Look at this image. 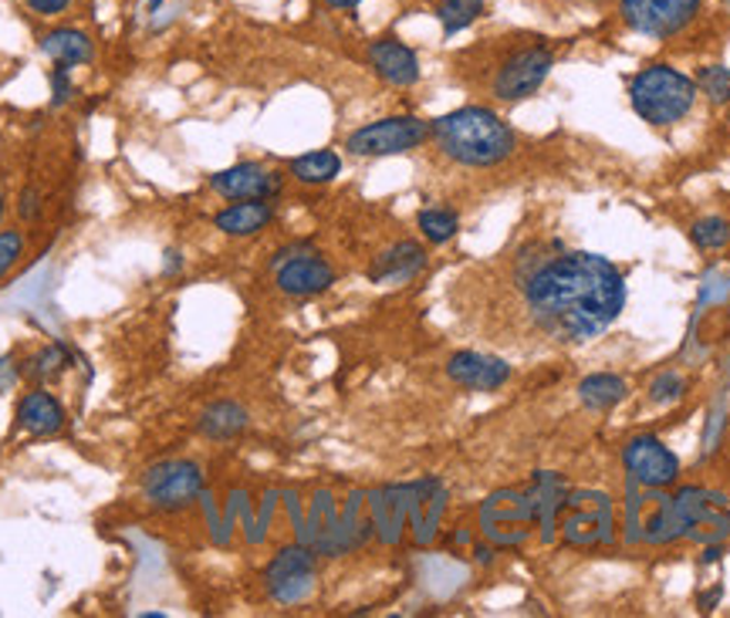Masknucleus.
Masks as SVG:
<instances>
[{
    "instance_id": "nucleus-35",
    "label": "nucleus",
    "mask_w": 730,
    "mask_h": 618,
    "mask_svg": "<svg viewBox=\"0 0 730 618\" xmlns=\"http://www.w3.org/2000/svg\"><path fill=\"white\" fill-rule=\"evenodd\" d=\"M328 8H335V11H356L362 0H325Z\"/></svg>"
},
{
    "instance_id": "nucleus-34",
    "label": "nucleus",
    "mask_w": 730,
    "mask_h": 618,
    "mask_svg": "<svg viewBox=\"0 0 730 618\" xmlns=\"http://www.w3.org/2000/svg\"><path fill=\"white\" fill-rule=\"evenodd\" d=\"M162 270H166V274H177V270H183V254H180V251H166Z\"/></svg>"
},
{
    "instance_id": "nucleus-20",
    "label": "nucleus",
    "mask_w": 730,
    "mask_h": 618,
    "mask_svg": "<svg viewBox=\"0 0 730 618\" xmlns=\"http://www.w3.org/2000/svg\"><path fill=\"white\" fill-rule=\"evenodd\" d=\"M247 429V413L237 403H213L203 416H200V433L207 439H234Z\"/></svg>"
},
{
    "instance_id": "nucleus-22",
    "label": "nucleus",
    "mask_w": 730,
    "mask_h": 618,
    "mask_svg": "<svg viewBox=\"0 0 730 618\" xmlns=\"http://www.w3.org/2000/svg\"><path fill=\"white\" fill-rule=\"evenodd\" d=\"M339 173H342V159L331 149H318V152H305V156L292 159V177L308 187L331 183Z\"/></svg>"
},
{
    "instance_id": "nucleus-25",
    "label": "nucleus",
    "mask_w": 730,
    "mask_h": 618,
    "mask_svg": "<svg viewBox=\"0 0 730 618\" xmlns=\"http://www.w3.org/2000/svg\"><path fill=\"white\" fill-rule=\"evenodd\" d=\"M416 223H420V231L430 244H446V241H454V234L461 231V216L454 210H446V206L420 210Z\"/></svg>"
},
{
    "instance_id": "nucleus-6",
    "label": "nucleus",
    "mask_w": 730,
    "mask_h": 618,
    "mask_svg": "<svg viewBox=\"0 0 730 618\" xmlns=\"http://www.w3.org/2000/svg\"><path fill=\"white\" fill-rule=\"evenodd\" d=\"M426 139H430V122L416 116H389V119L356 129L346 139V149L362 159H382V156H403L410 149H420Z\"/></svg>"
},
{
    "instance_id": "nucleus-19",
    "label": "nucleus",
    "mask_w": 730,
    "mask_h": 618,
    "mask_svg": "<svg viewBox=\"0 0 730 618\" xmlns=\"http://www.w3.org/2000/svg\"><path fill=\"white\" fill-rule=\"evenodd\" d=\"M41 51L54 65H65V68H78L92 62V38L78 28H54L41 38Z\"/></svg>"
},
{
    "instance_id": "nucleus-16",
    "label": "nucleus",
    "mask_w": 730,
    "mask_h": 618,
    "mask_svg": "<svg viewBox=\"0 0 730 618\" xmlns=\"http://www.w3.org/2000/svg\"><path fill=\"white\" fill-rule=\"evenodd\" d=\"M423 267H426V251L413 241H400L396 247H389L385 254L375 257V264L369 267V280L372 285H406Z\"/></svg>"
},
{
    "instance_id": "nucleus-32",
    "label": "nucleus",
    "mask_w": 730,
    "mask_h": 618,
    "mask_svg": "<svg viewBox=\"0 0 730 618\" xmlns=\"http://www.w3.org/2000/svg\"><path fill=\"white\" fill-rule=\"evenodd\" d=\"M18 213H21V220H38V216H41V193H38L34 187L21 193V200H18Z\"/></svg>"
},
{
    "instance_id": "nucleus-30",
    "label": "nucleus",
    "mask_w": 730,
    "mask_h": 618,
    "mask_svg": "<svg viewBox=\"0 0 730 618\" xmlns=\"http://www.w3.org/2000/svg\"><path fill=\"white\" fill-rule=\"evenodd\" d=\"M47 85H51V105L59 108V105H65L72 95H75V82H72V68H65V65H59V68H51V75H47Z\"/></svg>"
},
{
    "instance_id": "nucleus-12",
    "label": "nucleus",
    "mask_w": 730,
    "mask_h": 618,
    "mask_svg": "<svg viewBox=\"0 0 730 618\" xmlns=\"http://www.w3.org/2000/svg\"><path fill=\"white\" fill-rule=\"evenodd\" d=\"M561 531L572 544H605L612 541V511L602 493H575L565 500V521Z\"/></svg>"
},
{
    "instance_id": "nucleus-27",
    "label": "nucleus",
    "mask_w": 730,
    "mask_h": 618,
    "mask_svg": "<svg viewBox=\"0 0 730 618\" xmlns=\"http://www.w3.org/2000/svg\"><path fill=\"white\" fill-rule=\"evenodd\" d=\"M697 88H703L713 105L730 102V68H723V65H707V68H700Z\"/></svg>"
},
{
    "instance_id": "nucleus-2",
    "label": "nucleus",
    "mask_w": 730,
    "mask_h": 618,
    "mask_svg": "<svg viewBox=\"0 0 730 618\" xmlns=\"http://www.w3.org/2000/svg\"><path fill=\"white\" fill-rule=\"evenodd\" d=\"M430 139L446 159L474 166V170L497 166L515 152V132L497 111L484 105H464L457 111H446V116L433 119Z\"/></svg>"
},
{
    "instance_id": "nucleus-3",
    "label": "nucleus",
    "mask_w": 730,
    "mask_h": 618,
    "mask_svg": "<svg viewBox=\"0 0 730 618\" xmlns=\"http://www.w3.org/2000/svg\"><path fill=\"white\" fill-rule=\"evenodd\" d=\"M558 477H538L528 490H500L494 497L484 500L480 508V528L494 544H518L531 534L535 521H541L544 528L554 524V511L558 503L554 490H558Z\"/></svg>"
},
{
    "instance_id": "nucleus-10",
    "label": "nucleus",
    "mask_w": 730,
    "mask_h": 618,
    "mask_svg": "<svg viewBox=\"0 0 730 618\" xmlns=\"http://www.w3.org/2000/svg\"><path fill=\"white\" fill-rule=\"evenodd\" d=\"M267 592L281 601V605H295L301 601L311 585H315V554L305 547H285L277 551L274 561L267 565Z\"/></svg>"
},
{
    "instance_id": "nucleus-23",
    "label": "nucleus",
    "mask_w": 730,
    "mask_h": 618,
    "mask_svg": "<svg viewBox=\"0 0 730 618\" xmlns=\"http://www.w3.org/2000/svg\"><path fill=\"white\" fill-rule=\"evenodd\" d=\"M487 0H436V21L443 24V38L467 31L480 14Z\"/></svg>"
},
{
    "instance_id": "nucleus-8",
    "label": "nucleus",
    "mask_w": 730,
    "mask_h": 618,
    "mask_svg": "<svg viewBox=\"0 0 730 618\" xmlns=\"http://www.w3.org/2000/svg\"><path fill=\"white\" fill-rule=\"evenodd\" d=\"M203 490V470L193 460H166L142 477V497L156 511H183Z\"/></svg>"
},
{
    "instance_id": "nucleus-37",
    "label": "nucleus",
    "mask_w": 730,
    "mask_h": 618,
    "mask_svg": "<svg viewBox=\"0 0 730 618\" xmlns=\"http://www.w3.org/2000/svg\"><path fill=\"white\" fill-rule=\"evenodd\" d=\"M0 216H4V196H0Z\"/></svg>"
},
{
    "instance_id": "nucleus-29",
    "label": "nucleus",
    "mask_w": 730,
    "mask_h": 618,
    "mask_svg": "<svg viewBox=\"0 0 730 618\" xmlns=\"http://www.w3.org/2000/svg\"><path fill=\"white\" fill-rule=\"evenodd\" d=\"M24 254V234L21 231H0V280L21 260Z\"/></svg>"
},
{
    "instance_id": "nucleus-1",
    "label": "nucleus",
    "mask_w": 730,
    "mask_h": 618,
    "mask_svg": "<svg viewBox=\"0 0 730 618\" xmlns=\"http://www.w3.org/2000/svg\"><path fill=\"white\" fill-rule=\"evenodd\" d=\"M521 298L544 339L589 342L626 308V277L599 254L561 251L521 274Z\"/></svg>"
},
{
    "instance_id": "nucleus-9",
    "label": "nucleus",
    "mask_w": 730,
    "mask_h": 618,
    "mask_svg": "<svg viewBox=\"0 0 730 618\" xmlns=\"http://www.w3.org/2000/svg\"><path fill=\"white\" fill-rule=\"evenodd\" d=\"M623 464L633 473V480L649 487V490H663V487L680 480V460L673 457L656 436L630 439L626 449H623Z\"/></svg>"
},
{
    "instance_id": "nucleus-5",
    "label": "nucleus",
    "mask_w": 730,
    "mask_h": 618,
    "mask_svg": "<svg viewBox=\"0 0 730 618\" xmlns=\"http://www.w3.org/2000/svg\"><path fill=\"white\" fill-rule=\"evenodd\" d=\"M554 51L544 41H525L511 44L487 72V92L497 102H525L531 98L544 78L551 75Z\"/></svg>"
},
{
    "instance_id": "nucleus-7",
    "label": "nucleus",
    "mask_w": 730,
    "mask_h": 618,
    "mask_svg": "<svg viewBox=\"0 0 730 618\" xmlns=\"http://www.w3.org/2000/svg\"><path fill=\"white\" fill-rule=\"evenodd\" d=\"M703 8V0H623L620 14L630 31L643 38H673L687 31Z\"/></svg>"
},
{
    "instance_id": "nucleus-21",
    "label": "nucleus",
    "mask_w": 730,
    "mask_h": 618,
    "mask_svg": "<svg viewBox=\"0 0 730 618\" xmlns=\"http://www.w3.org/2000/svg\"><path fill=\"white\" fill-rule=\"evenodd\" d=\"M623 396H626V379L612 375V372H595V375L582 379V385H579L582 406H585V409H595V413L612 409Z\"/></svg>"
},
{
    "instance_id": "nucleus-33",
    "label": "nucleus",
    "mask_w": 730,
    "mask_h": 618,
    "mask_svg": "<svg viewBox=\"0 0 730 618\" xmlns=\"http://www.w3.org/2000/svg\"><path fill=\"white\" fill-rule=\"evenodd\" d=\"M21 379V369L11 362V359H4L0 355V392H8V388H14V382Z\"/></svg>"
},
{
    "instance_id": "nucleus-13",
    "label": "nucleus",
    "mask_w": 730,
    "mask_h": 618,
    "mask_svg": "<svg viewBox=\"0 0 730 618\" xmlns=\"http://www.w3.org/2000/svg\"><path fill=\"white\" fill-rule=\"evenodd\" d=\"M369 65L375 68V75L396 88H410L420 82V58L410 44H403L400 38H375L369 44Z\"/></svg>"
},
{
    "instance_id": "nucleus-28",
    "label": "nucleus",
    "mask_w": 730,
    "mask_h": 618,
    "mask_svg": "<svg viewBox=\"0 0 730 618\" xmlns=\"http://www.w3.org/2000/svg\"><path fill=\"white\" fill-rule=\"evenodd\" d=\"M687 392V379L680 375V372H663V375H656L653 379V385H649V396L656 399V403H677L680 396Z\"/></svg>"
},
{
    "instance_id": "nucleus-31",
    "label": "nucleus",
    "mask_w": 730,
    "mask_h": 618,
    "mask_svg": "<svg viewBox=\"0 0 730 618\" xmlns=\"http://www.w3.org/2000/svg\"><path fill=\"white\" fill-rule=\"evenodd\" d=\"M24 4H28L34 14H41V18H54V14L68 11V8H72V0H24Z\"/></svg>"
},
{
    "instance_id": "nucleus-17",
    "label": "nucleus",
    "mask_w": 730,
    "mask_h": 618,
    "mask_svg": "<svg viewBox=\"0 0 730 618\" xmlns=\"http://www.w3.org/2000/svg\"><path fill=\"white\" fill-rule=\"evenodd\" d=\"M18 426L31 436H54L65 426V409L47 388H31L18 406Z\"/></svg>"
},
{
    "instance_id": "nucleus-4",
    "label": "nucleus",
    "mask_w": 730,
    "mask_h": 618,
    "mask_svg": "<svg viewBox=\"0 0 730 618\" xmlns=\"http://www.w3.org/2000/svg\"><path fill=\"white\" fill-rule=\"evenodd\" d=\"M697 82L673 65H646L630 78V102L636 116L649 126H673L687 119L697 105Z\"/></svg>"
},
{
    "instance_id": "nucleus-15",
    "label": "nucleus",
    "mask_w": 730,
    "mask_h": 618,
    "mask_svg": "<svg viewBox=\"0 0 730 618\" xmlns=\"http://www.w3.org/2000/svg\"><path fill=\"white\" fill-rule=\"evenodd\" d=\"M335 285V270L328 260H321L318 254L308 257H292L277 267V288L292 295V298H311L321 295Z\"/></svg>"
},
{
    "instance_id": "nucleus-26",
    "label": "nucleus",
    "mask_w": 730,
    "mask_h": 618,
    "mask_svg": "<svg viewBox=\"0 0 730 618\" xmlns=\"http://www.w3.org/2000/svg\"><path fill=\"white\" fill-rule=\"evenodd\" d=\"M690 241L700 251H720L730 241V223L723 216H703V220H697L694 227H690Z\"/></svg>"
},
{
    "instance_id": "nucleus-36",
    "label": "nucleus",
    "mask_w": 730,
    "mask_h": 618,
    "mask_svg": "<svg viewBox=\"0 0 730 618\" xmlns=\"http://www.w3.org/2000/svg\"><path fill=\"white\" fill-rule=\"evenodd\" d=\"M162 4H166V0H149V11H152V14H156V11H159V8H162Z\"/></svg>"
},
{
    "instance_id": "nucleus-11",
    "label": "nucleus",
    "mask_w": 730,
    "mask_h": 618,
    "mask_svg": "<svg viewBox=\"0 0 730 618\" xmlns=\"http://www.w3.org/2000/svg\"><path fill=\"white\" fill-rule=\"evenodd\" d=\"M281 187H285V177L261 162H237L210 177V190L223 200H274Z\"/></svg>"
},
{
    "instance_id": "nucleus-18",
    "label": "nucleus",
    "mask_w": 730,
    "mask_h": 618,
    "mask_svg": "<svg viewBox=\"0 0 730 618\" xmlns=\"http://www.w3.org/2000/svg\"><path fill=\"white\" fill-rule=\"evenodd\" d=\"M274 220V206L267 200H237L234 206L213 216V227L228 237H251Z\"/></svg>"
},
{
    "instance_id": "nucleus-24",
    "label": "nucleus",
    "mask_w": 730,
    "mask_h": 618,
    "mask_svg": "<svg viewBox=\"0 0 730 618\" xmlns=\"http://www.w3.org/2000/svg\"><path fill=\"white\" fill-rule=\"evenodd\" d=\"M72 349L62 345V342H51L47 349H41L38 355H31L21 369L24 379H34V382H44V379H54L59 372H65L72 365Z\"/></svg>"
},
{
    "instance_id": "nucleus-14",
    "label": "nucleus",
    "mask_w": 730,
    "mask_h": 618,
    "mask_svg": "<svg viewBox=\"0 0 730 618\" xmlns=\"http://www.w3.org/2000/svg\"><path fill=\"white\" fill-rule=\"evenodd\" d=\"M446 375L470 392H497L500 385H508L511 365L497 355H484V352H457L451 362H446Z\"/></svg>"
}]
</instances>
